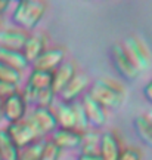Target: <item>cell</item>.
Segmentation results:
<instances>
[{"label":"cell","instance_id":"obj_1","mask_svg":"<svg viewBox=\"0 0 152 160\" xmlns=\"http://www.w3.org/2000/svg\"><path fill=\"white\" fill-rule=\"evenodd\" d=\"M47 11V3L40 0H21L12 12V24L19 30L31 34L34 28L39 27Z\"/></svg>","mask_w":152,"mask_h":160},{"label":"cell","instance_id":"obj_2","mask_svg":"<svg viewBox=\"0 0 152 160\" xmlns=\"http://www.w3.org/2000/svg\"><path fill=\"white\" fill-rule=\"evenodd\" d=\"M96 102H99L107 110H118L124 102L126 92L118 83L109 79H97L90 85L87 92Z\"/></svg>","mask_w":152,"mask_h":160},{"label":"cell","instance_id":"obj_3","mask_svg":"<svg viewBox=\"0 0 152 160\" xmlns=\"http://www.w3.org/2000/svg\"><path fill=\"white\" fill-rule=\"evenodd\" d=\"M6 131L19 150L39 141V139H45L27 117L21 122H17V123H9L6 126Z\"/></svg>","mask_w":152,"mask_h":160},{"label":"cell","instance_id":"obj_4","mask_svg":"<svg viewBox=\"0 0 152 160\" xmlns=\"http://www.w3.org/2000/svg\"><path fill=\"white\" fill-rule=\"evenodd\" d=\"M121 46H123L126 55L130 58V61L133 62V65L137 68L139 73H143V71H146L149 68L151 55L148 52L146 46L143 45L136 36H129L121 43Z\"/></svg>","mask_w":152,"mask_h":160},{"label":"cell","instance_id":"obj_5","mask_svg":"<svg viewBox=\"0 0 152 160\" xmlns=\"http://www.w3.org/2000/svg\"><path fill=\"white\" fill-rule=\"evenodd\" d=\"M28 104L24 99L21 91L12 93L11 97L3 99V119L7 123H17L27 117Z\"/></svg>","mask_w":152,"mask_h":160},{"label":"cell","instance_id":"obj_6","mask_svg":"<svg viewBox=\"0 0 152 160\" xmlns=\"http://www.w3.org/2000/svg\"><path fill=\"white\" fill-rule=\"evenodd\" d=\"M111 61H112V65L115 67V70L118 71V74L124 80L133 82V80H136L140 76L137 68L130 61V58L126 55L121 43H117V45H114L111 48Z\"/></svg>","mask_w":152,"mask_h":160},{"label":"cell","instance_id":"obj_7","mask_svg":"<svg viewBox=\"0 0 152 160\" xmlns=\"http://www.w3.org/2000/svg\"><path fill=\"white\" fill-rule=\"evenodd\" d=\"M27 119L33 123V126L39 131V133L45 138L47 135H52L58 129V123L53 114L52 108H40L34 107L31 114L27 116Z\"/></svg>","mask_w":152,"mask_h":160},{"label":"cell","instance_id":"obj_8","mask_svg":"<svg viewBox=\"0 0 152 160\" xmlns=\"http://www.w3.org/2000/svg\"><path fill=\"white\" fill-rule=\"evenodd\" d=\"M65 57H67V51L64 48H61V46L49 48L31 64V68L53 73L59 65L65 62Z\"/></svg>","mask_w":152,"mask_h":160},{"label":"cell","instance_id":"obj_9","mask_svg":"<svg viewBox=\"0 0 152 160\" xmlns=\"http://www.w3.org/2000/svg\"><path fill=\"white\" fill-rule=\"evenodd\" d=\"M80 104L84 108V113L87 116V120H89V125L92 126V129H97L99 131L101 128H103L107 125V120H108L107 110L103 108L99 102H96L87 92L81 97Z\"/></svg>","mask_w":152,"mask_h":160},{"label":"cell","instance_id":"obj_10","mask_svg":"<svg viewBox=\"0 0 152 160\" xmlns=\"http://www.w3.org/2000/svg\"><path fill=\"white\" fill-rule=\"evenodd\" d=\"M90 86V80L86 74H77L74 76V79L68 83L64 89L61 91L59 97H61L62 102L73 104L77 102L80 97H83L86 93V89Z\"/></svg>","mask_w":152,"mask_h":160},{"label":"cell","instance_id":"obj_11","mask_svg":"<svg viewBox=\"0 0 152 160\" xmlns=\"http://www.w3.org/2000/svg\"><path fill=\"white\" fill-rule=\"evenodd\" d=\"M123 150L121 139L115 131H105L101 135L99 156L103 160H118L120 153Z\"/></svg>","mask_w":152,"mask_h":160},{"label":"cell","instance_id":"obj_12","mask_svg":"<svg viewBox=\"0 0 152 160\" xmlns=\"http://www.w3.org/2000/svg\"><path fill=\"white\" fill-rule=\"evenodd\" d=\"M81 139H83V133H80L77 131H69V129H56L50 135V141L61 151L77 148L80 150Z\"/></svg>","mask_w":152,"mask_h":160},{"label":"cell","instance_id":"obj_13","mask_svg":"<svg viewBox=\"0 0 152 160\" xmlns=\"http://www.w3.org/2000/svg\"><path fill=\"white\" fill-rule=\"evenodd\" d=\"M75 74H77V68H75V64L74 62L65 61L62 65H59L52 73V89H53V92L56 95H59L61 91L74 79Z\"/></svg>","mask_w":152,"mask_h":160},{"label":"cell","instance_id":"obj_14","mask_svg":"<svg viewBox=\"0 0 152 160\" xmlns=\"http://www.w3.org/2000/svg\"><path fill=\"white\" fill-rule=\"evenodd\" d=\"M28 37V33L19 28H6L0 30V48L11 49V51H21L25 45V40Z\"/></svg>","mask_w":152,"mask_h":160},{"label":"cell","instance_id":"obj_15","mask_svg":"<svg viewBox=\"0 0 152 160\" xmlns=\"http://www.w3.org/2000/svg\"><path fill=\"white\" fill-rule=\"evenodd\" d=\"M46 37L43 34H28L25 45L22 48V53L30 65L46 51Z\"/></svg>","mask_w":152,"mask_h":160},{"label":"cell","instance_id":"obj_16","mask_svg":"<svg viewBox=\"0 0 152 160\" xmlns=\"http://www.w3.org/2000/svg\"><path fill=\"white\" fill-rule=\"evenodd\" d=\"M53 114L56 119L58 129H69L75 131V119H74V108L73 104L67 102H58L53 107Z\"/></svg>","mask_w":152,"mask_h":160},{"label":"cell","instance_id":"obj_17","mask_svg":"<svg viewBox=\"0 0 152 160\" xmlns=\"http://www.w3.org/2000/svg\"><path fill=\"white\" fill-rule=\"evenodd\" d=\"M0 62L6 64L21 73L30 67V62L25 59L21 51H11V49H5V48H0Z\"/></svg>","mask_w":152,"mask_h":160},{"label":"cell","instance_id":"obj_18","mask_svg":"<svg viewBox=\"0 0 152 160\" xmlns=\"http://www.w3.org/2000/svg\"><path fill=\"white\" fill-rule=\"evenodd\" d=\"M102 132L97 129H89L83 132V139L80 145V154H99Z\"/></svg>","mask_w":152,"mask_h":160},{"label":"cell","instance_id":"obj_19","mask_svg":"<svg viewBox=\"0 0 152 160\" xmlns=\"http://www.w3.org/2000/svg\"><path fill=\"white\" fill-rule=\"evenodd\" d=\"M18 156H19V148L12 141L6 128L0 129V157L2 160H18Z\"/></svg>","mask_w":152,"mask_h":160},{"label":"cell","instance_id":"obj_20","mask_svg":"<svg viewBox=\"0 0 152 160\" xmlns=\"http://www.w3.org/2000/svg\"><path fill=\"white\" fill-rule=\"evenodd\" d=\"M133 126H135L136 135L140 138L148 147L152 148V123L146 119V116L145 114L137 116L133 120Z\"/></svg>","mask_w":152,"mask_h":160},{"label":"cell","instance_id":"obj_21","mask_svg":"<svg viewBox=\"0 0 152 160\" xmlns=\"http://www.w3.org/2000/svg\"><path fill=\"white\" fill-rule=\"evenodd\" d=\"M28 86H31L36 91L52 88V73L49 71H40V70H31L28 79L25 82Z\"/></svg>","mask_w":152,"mask_h":160},{"label":"cell","instance_id":"obj_22","mask_svg":"<svg viewBox=\"0 0 152 160\" xmlns=\"http://www.w3.org/2000/svg\"><path fill=\"white\" fill-rule=\"evenodd\" d=\"M46 139H39L36 142L30 144L27 147L19 150L18 160H40L43 156V148H45Z\"/></svg>","mask_w":152,"mask_h":160},{"label":"cell","instance_id":"obj_23","mask_svg":"<svg viewBox=\"0 0 152 160\" xmlns=\"http://www.w3.org/2000/svg\"><path fill=\"white\" fill-rule=\"evenodd\" d=\"M0 82L19 88L21 82H22V73L9 67V65H6V64L0 62Z\"/></svg>","mask_w":152,"mask_h":160},{"label":"cell","instance_id":"obj_24","mask_svg":"<svg viewBox=\"0 0 152 160\" xmlns=\"http://www.w3.org/2000/svg\"><path fill=\"white\" fill-rule=\"evenodd\" d=\"M55 98H56V93L53 92L52 88L40 89V91L37 92L36 101H34V107H40V108H53V105H55Z\"/></svg>","mask_w":152,"mask_h":160},{"label":"cell","instance_id":"obj_25","mask_svg":"<svg viewBox=\"0 0 152 160\" xmlns=\"http://www.w3.org/2000/svg\"><path fill=\"white\" fill-rule=\"evenodd\" d=\"M73 108H74V119H75V131L80 132V133L89 131L90 125H89V120H87V116L84 113L83 105L77 101V102H73Z\"/></svg>","mask_w":152,"mask_h":160},{"label":"cell","instance_id":"obj_26","mask_svg":"<svg viewBox=\"0 0 152 160\" xmlns=\"http://www.w3.org/2000/svg\"><path fill=\"white\" fill-rule=\"evenodd\" d=\"M62 156V151L58 148L50 139L45 141V148H43V156L40 160H59Z\"/></svg>","mask_w":152,"mask_h":160},{"label":"cell","instance_id":"obj_27","mask_svg":"<svg viewBox=\"0 0 152 160\" xmlns=\"http://www.w3.org/2000/svg\"><path fill=\"white\" fill-rule=\"evenodd\" d=\"M118 160H142V151L137 147H123Z\"/></svg>","mask_w":152,"mask_h":160},{"label":"cell","instance_id":"obj_28","mask_svg":"<svg viewBox=\"0 0 152 160\" xmlns=\"http://www.w3.org/2000/svg\"><path fill=\"white\" fill-rule=\"evenodd\" d=\"M18 91H19V88H17V86L0 82V99H6L7 97H11L12 93H15Z\"/></svg>","mask_w":152,"mask_h":160},{"label":"cell","instance_id":"obj_29","mask_svg":"<svg viewBox=\"0 0 152 160\" xmlns=\"http://www.w3.org/2000/svg\"><path fill=\"white\" fill-rule=\"evenodd\" d=\"M143 97H145V99H146L148 102L152 104V80L149 82V83H146V85L143 86Z\"/></svg>","mask_w":152,"mask_h":160},{"label":"cell","instance_id":"obj_30","mask_svg":"<svg viewBox=\"0 0 152 160\" xmlns=\"http://www.w3.org/2000/svg\"><path fill=\"white\" fill-rule=\"evenodd\" d=\"M77 160H103L99 154H78Z\"/></svg>","mask_w":152,"mask_h":160},{"label":"cell","instance_id":"obj_31","mask_svg":"<svg viewBox=\"0 0 152 160\" xmlns=\"http://www.w3.org/2000/svg\"><path fill=\"white\" fill-rule=\"evenodd\" d=\"M3 119V99H0V120Z\"/></svg>","mask_w":152,"mask_h":160},{"label":"cell","instance_id":"obj_32","mask_svg":"<svg viewBox=\"0 0 152 160\" xmlns=\"http://www.w3.org/2000/svg\"><path fill=\"white\" fill-rule=\"evenodd\" d=\"M0 160H2V157H0Z\"/></svg>","mask_w":152,"mask_h":160}]
</instances>
